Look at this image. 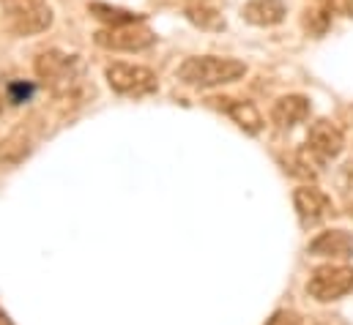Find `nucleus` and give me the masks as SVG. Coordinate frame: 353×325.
I'll list each match as a JSON object with an SVG mask.
<instances>
[{"label":"nucleus","mask_w":353,"mask_h":325,"mask_svg":"<svg viewBox=\"0 0 353 325\" xmlns=\"http://www.w3.org/2000/svg\"><path fill=\"white\" fill-rule=\"evenodd\" d=\"M247 74V63L236 61V58H219V55H197V58H186L178 66V80L189 87H219L228 82L241 80Z\"/></svg>","instance_id":"obj_1"},{"label":"nucleus","mask_w":353,"mask_h":325,"mask_svg":"<svg viewBox=\"0 0 353 325\" xmlns=\"http://www.w3.org/2000/svg\"><path fill=\"white\" fill-rule=\"evenodd\" d=\"M36 77L50 85L55 93H72L83 80V61L63 50H44L36 55Z\"/></svg>","instance_id":"obj_2"},{"label":"nucleus","mask_w":353,"mask_h":325,"mask_svg":"<svg viewBox=\"0 0 353 325\" xmlns=\"http://www.w3.org/2000/svg\"><path fill=\"white\" fill-rule=\"evenodd\" d=\"M6 6V28L14 36L44 33L52 25V11L44 0H3Z\"/></svg>","instance_id":"obj_3"},{"label":"nucleus","mask_w":353,"mask_h":325,"mask_svg":"<svg viewBox=\"0 0 353 325\" xmlns=\"http://www.w3.org/2000/svg\"><path fill=\"white\" fill-rule=\"evenodd\" d=\"M353 290V268L348 265H321L312 271L310 282H307V293L321 301V304H329V301H340L345 298Z\"/></svg>","instance_id":"obj_4"},{"label":"nucleus","mask_w":353,"mask_h":325,"mask_svg":"<svg viewBox=\"0 0 353 325\" xmlns=\"http://www.w3.org/2000/svg\"><path fill=\"white\" fill-rule=\"evenodd\" d=\"M107 85L121 96H148L159 87V80L151 69L137 63H110L104 69Z\"/></svg>","instance_id":"obj_5"},{"label":"nucleus","mask_w":353,"mask_h":325,"mask_svg":"<svg viewBox=\"0 0 353 325\" xmlns=\"http://www.w3.org/2000/svg\"><path fill=\"white\" fill-rule=\"evenodd\" d=\"M93 41L112 52H143L157 41V33L151 28H145L143 22H132V25L104 28L93 36Z\"/></svg>","instance_id":"obj_6"},{"label":"nucleus","mask_w":353,"mask_h":325,"mask_svg":"<svg viewBox=\"0 0 353 325\" xmlns=\"http://www.w3.org/2000/svg\"><path fill=\"white\" fill-rule=\"evenodd\" d=\"M345 148V137L340 132V126L329 118H318L310 123L307 129V151L315 162H332L343 154Z\"/></svg>","instance_id":"obj_7"},{"label":"nucleus","mask_w":353,"mask_h":325,"mask_svg":"<svg viewBox=\"0 0 353 325\" xmlns=\"http://www.w3.org/2000/svg\"><path fill=\"white\" fill-rule=\"evenodd\" d=\"M293 205H296L299 222L304 227H315L332 213V200L318 186H299L293 191Z\"/></svg>","instance_id":"obj_8"},{"label":"nucleus","mask_w":353,"mask_h":325,"mask_svg":"<svg viewBox=\"0 0 353 325\" xmlns=\"http://www.w3.org/2000/svg\"><path fill=\"white\" fill-rule=\"evenodd\" d=\"M208 104L216 107L219 112H225L241 132H247V134H261V132H263L265 120H263V115H261V109H258L252 101L222 96V98H208Z\"/></svg>","instance_id":"obj_9"},{"label":"nucleus","mask_w":353,"mask_h":325,"mask_svg":"<svg viewBox=\"0 0 353 325\" xmlns=\"http://www.w3.org/2000/svg\"><path fill=\"white\" fill-rule=\"evenodd\" d=\"M310 98L307 96H299V93H288V96H279L271 107V120L279 126V129H293L299 123H304L310 118Z\"/></svg>","instance_id":"obj_10"},{"label":"nucleus","mask_w":353,"mask_h":325,"mask_svg":"<svg viewBox=\"0 0 353 325\" xmlns=\"http://www.w3.org/2000/svg\"><path fill=\"white\" fill-rule=\"evenodd\" d=\"M312 257H332V260H348L353 257V235L345 230H326L312 244L307 246Z\"/></svg>","instance_id":"obj_11"},{"label":"nucleus","mask_w":353,"mask_h":325,"mask_svg":"<svg viewBox=\"0 0 353 325\" xmlns=\"http://www.w3.org/2000/svg\"><path fill=\"white\" fill-rule=\"evenodd\" d=\"M288 6L282 0H247L241 8V17L255 28H274L285 19Z\"/></svg>","instance_id":"obj_12"},{"label":"nucleus","mask_w":353,"mask_h":325,"mask_svg":"<svg viewBox=\"0 0 353 325\" xmlns=\"http://www.w3.org/2000/svg\"><path fill=\"white\" fill-rule=\"evenodd\" d=\"M30 151H33V140L22 129L8 134L6 140H0V167H14V164L25 162Z\"/></svg>","instance_id":"obj_13"},{"label":"nucleus","mask_w":353,"mask_h":325,"mask_svg":"<svg viewBox=\"0 0 353 325\" xmlns=\"http://www.w3.org/2000/svg\"><path fill=\"white\" fill-rule=\"evenodd\" d=\"M88 11L104 22L107 28H115V25H132V22H143V14H134L129 8H121V6H110V3H90Z\"/></svg>","instance_id":"obj_14"},{"label":"nucleus","mask_w":353,"mask_h":325,"mask_svg":"<svg viewBox=\"0 0 353 325\" xmlns=\"http://www.w3.org/2000/svg\"><path fill=\"white\" fill-rule=\"evenodd\" d=\"M332 25V11L329 8H307L304 11V30L312 36H323Z\"/></svg>","instance_id":"obj_15"},{"label":"nucleus","mask_w":353,"mask_h":325,"mask_svg":"<svg viewBox=\"0 0 353 325\" xmlns=\"http://www.w3.org/2000/svg\"><path fill=\"white\" fill-rule=\"evenodd\" d=\"M285 169L290 175H299V178H315V169H312V159H310V151L307 154H296L285 162Z\"/></svg>","instance_id":"obj_16"},{"label":"nucleus","mask_w":353,"mask_h":325,"mask_svg":"<svg viewBox=\"0 0 353 325\" xmlns=\"http://www.w3.org/2000/svg\"><path fill=\"white\" fill-rule=\"evenodd\" d=\"M186 17H189L194 25H200V28H222V25H225L214 8H189Z\"/></svg>","instance_id":"obj_17"},{"label":"nucleus","mask_w":353,"mask_h":325,"mask_svg":"<svg viewBox=\"0 0 353 325\" xmlns=\"http://www.w3.org/2000/svg\"><path fill=\"white\" fill-rule=\"evenodd\" d=\"M265 325H301V317L293 309H279V312L271 315V320Z\"/></svg>","instance_id":"obj_18"},{"label":"nucleus","mask_w":353,"mask_h":325,"mask_svg":"<svg viewBox=\"0 0 353 325\" xmlns=\"http://www.w3.org/2000/svg\"><path fill=\"white\" fill-rule=\"evenodd\" d=\"M0 325H14V323H11V320H8V315H6L3 309H0Z\"/></svg>","instance_id":"obj_19"}]
</instances>
